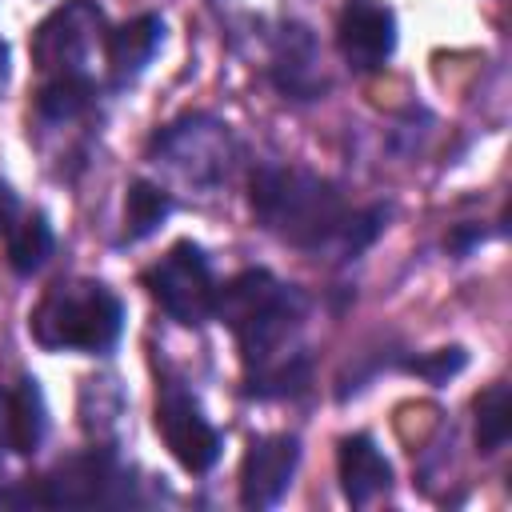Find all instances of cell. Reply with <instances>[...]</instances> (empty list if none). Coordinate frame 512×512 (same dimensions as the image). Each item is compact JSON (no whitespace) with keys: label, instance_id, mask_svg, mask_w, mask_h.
Returning a JSON list of instances; mask_svg holds the SVG:
<instances>
[{"label":"cell","instance_id":"9c48e42d","mask_svg":"<svg viewBox=\"0 0 512 512\" xmlns=\"http://www.w3.org/2000/svg\"><path fill=\"white\" fill-rule=\"evenodd\" d=\"M336 44L352 72H376L396 52V16L384 0H344Z\"/></svg>","mask_w":512,"mask_h":512},{"label":"cell","instance_id":"6da1fadb","mask_svg":"<svg viewBox=\"0 0 512 512\" xmlns=\"http://www.w3.org/2000/svg\"><path fill=\"white\" fill-rule=\"evenodd\" d=\"M252 216L276 240L300 252H332L340 260L364 252L380 228L384 208H348L340 188L296 164H260L248 184Z\"/></svg>","mask_w":512,"mask_h":512},{"label":"cell","instance_id":"3957f363","mask_svg":"<svg viewBox=\"0 0 512 512\" xmlns=\"http://www.w3.org/2000/svg\"><path fill=\"white\" fill-rule=\"evenodd\" d=\"M28 332L44 352H108L124 332V304L100 280L52 284L28 316Z\"/></svg>","mask_w":512,"mask_h":512},{"label":"cell","instance_id":"7c38bea8","mask_svg":"<svg viewBox=\"0 0 512 512\" xmlns=\"http://www.w3.org/2000/svg\"><path fill=\"white\" fill-rule=\"evenodd\" d=\"M336 472H340V488H344V500L364 508L372 504L380 492L392 488V464L384 460V452L376 448L372 436L356 432V436H344L340 440V452H336Z\"/></svg>","mask_w":512,"mask_h":512},{"label":"cell","instance_id":"8992f818","mask_svg":"<svg viewBox=\"0 0 512 512\" xmlns=\"http://www.w3.org/2000/svg\"><path fill=\"white\" fill-rule=\"evenodd\" d=\"M104 12L92 0H64L32 32V64L48 76H92V56L104 44Z\"/></svg>","mask_w":512,"mask_h":512},{"label":"cell","instance_id":"ffe728a7","mask_svg":"<svg viewBox=\"0 0 512 512\" xmlns=\"http://www.w3.org/2000/svg\"><path fill=\"white\" fill-rule=\"evenodd\" d=\"M12 452V388L0 384V460Z\"/></svg>","mask_w":512,"mask_h":512},{"label":"cell","instance_id":"5b68a950","mask_svg":"<svg viewBox=\"0 0 512 512\" xmlns=\"http://www.w3.org/2000/svg\"><path fill=\"white\" fill-rule=\"evenodd\" d=\"M0 500L16 504H48V508H92L128 500V472L112 456V448H88L80 456L60 460L40 480H28L24 492H4Z\"/></svg>","mask_w":512,"mask_h":512},{"label":"cell","instance_id":"4fadbf2b","mask_svg":"<svg viewBox=\"0 0 512 512\" xmlns=\"http://www.w3.org/2000/svg\"><path fill=\"white\" fill-rule=\"evenodd\" d=\"M164 44V20L160 16H136L120 28H112L104 36V60H108V76L116 88L132 84L156 56V48Z\"/></svg>","mask_w":512,"mask_h":512},{"label":"cell","instance_id":"2e32d148","mask_svg":"<svg viewBox=\"0 0 512 512\" xmlns=\"http://www.w3.org/2000/svg\"><path fill=\"white\" fill-rule=\"evenodd\" d=\"M52 244H56V236H52V224H48L44 212H32V216L16 220L8 228V264H12V272L16 276L40 272L52 256Z\"/></svg>","mask_w":512,"mask_h":512},{"label":"cell","instance_id":"30bf717a","mask_svg":"<svg viewBox=\"0 0 512 512\" xmlns=\"http://www.w3.org/2000/svg\"><path fill=\"white\" fill-rule=\"evenodd\" d=\"M296 464H300V440L296 436L276 432V436L252 440L244 468H240V504L244 508H272L288 492Z\"/></svg>","mask_w":512,"mask_h":512},{"label":"cell","instance_id":"ac0fdd59","mask_svg":"<svg viewBox=\"0 0 512 512\" xmlns=\"http://www.w3.org/2000/svg\"><path fill=\"white\" fill-rule=\"evenodd\" d=\"M512 432V400H508V384L492 380L480 396H476V448L480 452H500L508 444Z\"/></svg>","mask_w":512,"mask_h":512},{"label":"cell","instance_id":"52a82bcc","mask_svg":"<svg viewBox=\"0 0 512 512\" xmlns=\"http://www.w3.org/2000/svg\"><path fill=\"white\" fill-rule=\"evenodd\" d=\"M144 288L152 292V300L180 324H204L212 320V304H216V276H212V260L204 256L200 244L192 240H176L148 272H144Z\"/></svg>","mask_w":512,"mask_h":512},{"label":"cell","instance_id":"7a4b0ae2","mask_svg":"<svg viewBox=\"0 0 512 512\" xmlns=\"http://www.w3.org/2000/svg\"><path fill=\"white\" fill-rule=\"evenodd\" d=\"M212 316L236 336L252 396H292L304 388L308 360L296 352L304 296L292 284H280L268 268L236 272L216 288Z\"/></svg>","mask_w":512,"mask_h":512},{"label":"cell","instance_id":"5bb4252c","mask_svg":"<svg viewBox=\"0 0 512 512\" xmlns=\"http://www.w3.org/2000/svg\"><path fill=\"white\" fill-rule=\"evenodd\" d=\"M96 100V80L92 76H48L36 88V116L44 124H68L84 116Z\"/></svg>","mask_w":512,"mask_h":512},{"label":"cell","instance_id":"d6986e66","mask_svg":"<svg viewBox=\"0 0 512 512\" xmlns=\"http://www.w3.org/2000/svg\"><path fill=\"white\" fill-rule=\"evenodd\" d=\"M412 368H416L420 376H428L432 384H440L444 376H452V372L464 368V352H460V348H444V352H436L432 360H416Z\"/></svg>","mask_w":512,"mask_h":512},{"label":"cell","instance_id":"8fae6325","mask_svg":"<svg viewBox=\"0 0 512 512\" xmlns=\"http://www.w3.org/2000/svg\"><path fill=\"white\" fill-rule=\"evenodd\" d=\"M320 44L304 24H284L272 44V84L284 100H316L328 88V76L320 68Z\"/></svg>","mask_w":512,"mask_h":512},{"label":"cell","instance_id":"277c9868","mask_svg":"<svg viewBox=\"0 0 512 512\" xmlns=\"http://www.w3.org/2000/svg\"><path fill=\"white\" fill-rule=\"evenodd\" d=\"M236 136L224 120L208 116V112H188L176 116L172 124H164L152 136V164L180 188L192 192H216L232 168H236Z\"/></svg>","mask_w":512,"mask_h":512},{"label":"cell","instance_id":"7402d4cb","mask_svg":"<svg viewBox=\"0 0 512 512\" xmlns=\"http://www.w3.org/2000/svg\"><path fill=\"white\" fill-rule=\"evenodd\" d=\"M8 88V48H4V40H0V92Z\"/></svg>","mask_w":512,"mask_h":512},{"label":"cell","instance_id":"9a60e30c","mask_svg":"<svg viewBox=\"0 0 512 512\" xmlns=\"http://www.w3.org/2000/svg\"><path fill=\"white\" fill-rule=\"evenodd\" d=\"M172 216V192H164L152 180H132L124 192V244L148 240L164 220Z\"/></svg>","mask_w":512,"mask_h":512},{"label":"cell","instance_id":"e0dca14e","mask_svg":"<svg viewBox=\"0 0 512 512\" xmlns=\"http://www.w3.org/2000/svg\"><path fill=\"white\" fill-rule=\"evenodd\" d=\"M44 432H48L44 396H40L36 380H20V388H12V452L32 456L44 444Z\"/></svg>","mask_w":512,"mask_h":512},{"label":"cell","instance_id":"ba28073f","mask_svg":"<svg viewBox=\"0 0 512 512\" xmlns=\"http://www.w3.org/2000/svg\"><path fill=\"white\" fill-rule=\"evenodd\" d=\"M156 432L184 472L200 476L220 460L224 440H220L216 424L204 416L200 400L180 380H164L156 392Z\"/></svg>","mask_w":512,"mask_h":512},{"label":"cell","instance_id":"44dd1931","mask_svg":"<svg viewBox=\"0 0 512 512\" xmlns=\"http://www.w3.org/2000/svg\"><path fill=\"white\" fill-rule=\"evenodd\" d=\"M16 216H20V196L12 192V184L0 180V232H8L16 224Z\"/></svg>","mask_w":512,"mask_h":512}]
</instances>
